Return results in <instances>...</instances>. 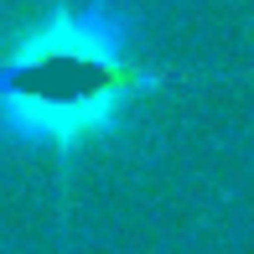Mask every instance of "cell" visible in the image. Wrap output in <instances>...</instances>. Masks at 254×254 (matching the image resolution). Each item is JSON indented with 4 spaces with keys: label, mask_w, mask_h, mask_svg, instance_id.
<instances>
[{
    "label": "cell",
    "mask_w": 254,
    "mask_h": 254,
    "mask_svg": "<svg viewBox=\"0 0 254 254\" xmlns=\"http://www.w3.org/2000/svg\"><path fill=\"white\" fill-rule=\"evenodd\" d=\"M135 10L120 0H57L0 47V140L73 161L125 125L171 73L135 57Z\"/></svg>",
    "instance_id": "6da1fadb"
}]
</instances>
